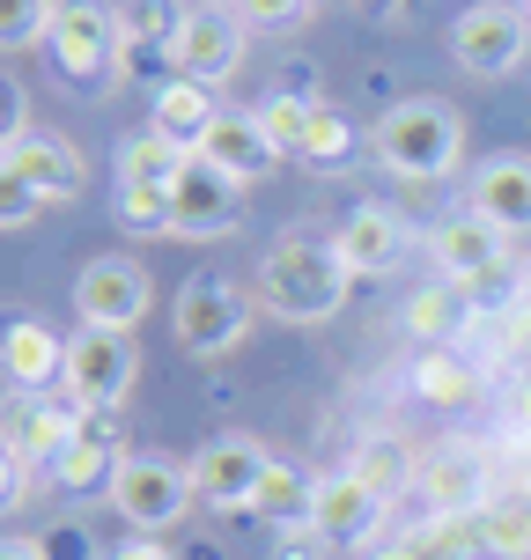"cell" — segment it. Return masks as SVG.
Returning <instances> with one entry per match:
<instances>
[{"label":"cell","instance_id":"obj_1","mask_svg":"<svg viewBox=\"0 0 531 560\" xmlns=\"http://www.w3.org/2000/svg\"><path fill=\"white\" fill-rule=\"evenodd\" d=\"M347 288H355V273L339 266L333 244L280 236L274 252L258 258V295H266V310L288 317V325H325V317H339V310H347Z\"/></svg>","mask_w":531,"mask_h":560},{"label":"cell","instance_id":"obj_2","mask_svg":"<svg viewBox=\"0 0 531 560\" xmlns=\"http://www.w3.org/2000/svg\"><path fill=\"white\" fill-rule=\"evenodd\" d=\"M369 148H377V163L392 170V177L436 185V177H450V170L465 163V126L436 96H406V104H392V112L377 118Z\"/></svg>","mask_w":531,"mask_h":560},{"label":"cell","instance_id":"obj_3","mask_svg":"<svg viewBox=\"0 0 531 560\" xmlns=\"http://www.w3.org/2000/svg\"><path fill=\"white\" fill-rule=\"evenodd\" d=\"M193 502H199L193 465H170V457H126V465L112 472V509L126 516V524H134L140 538L177 532Z\"/></svg>","mask_w":531,"mask_h":560},{"label":"cell","instance_id":"obj_4","mask_svg":"<svg viewBox=\"0 0 531 560\" xmlns=\"http://www.w3.org/2000/svg\"><path fill=\"white\" fill-rule=\"evenodd\" d=\"M450 52H458V67L473 82L517 74L524 52H531V8H517V0H480V8H465L458 30H450Z\"/></svg>","mask_w":531,"mask_h":560},{"label":"cell","instance_id":"obj_5","mask_svg":"<svg viewBox=\"0 0 531 560\" xmlns=\"http://www.w3.org/2000/svg\"><path fill=\"white\" fill-rule=\"evenodd\" d=\"M53 59L74 89H104L118 82V59H126V37H118V15H104L96 0H67L53 15Z\"/></svg>","mask_w":531,"mask_h":560},{"label":"cell","instance_id":"obj_6","mask_svg":"<svg viewBox=\"0 0 531 560\" xmlns=\"http://www.w3.org/2000/svg\"><path fill=\"white\" fill-rule=\"evenodd\" d=\"M140 376V354H134V332H104V325H82L67 339V398H82L96 413H118L126 392Z\"/></svg>","mask_w":531,"mask_h":560},{"label":"cell","instance_id":"obj_7","mask_svg":"<svg viewBox=\"0 0 531 560\" xmlns=\"http://www.w3.org/2000/svg\"><path fill=\"white\" fill-rule=\"evenodd\" d=\"M82 398H53V392H8L0 398V443L23 457L30 472H53L59 450L74 443V428H82Z\"/></svg>","mask_w":531,"mask_h":560},{"label":"cell","instance_id":"obj_8","mask_svg":"<svg viewBox=\"0 0 531 560\" xmlns=\"http://www.w3.org/2000/svg\"><path fill=\"white\" fill-rule=\"evenodd\" d=\"M244 332H252V310L222 273H193L177 288V347L185 354H229Z\"/></svg>","mask_w":531,"mask_h":560},{"label":"cell","instance_id":"obj_9","mask_svg":"<svg viewBox=\"0 0 531 560\" xmlns=\"http://www.w3.org/2000/svg\"><path fill=\"white\" fill-rule=\"evenodd\" d=\"M148 295L155 288L140 258H89L74 273V310H82V325H104V332H134L148 317Z\"/></svg>","mask_w":531,"mask_h":560},{"label":"cell","instance_id":"obj_10","mask_svg":"<svg viewBox=\"0 0 531 560\" xmlns=\"http://www.w3.org/2000/svg\"><path fill=\"white\" fill-rule=\"evenodd\" d=\"M236 192H244L236 177H222L207 155H193L185 177L170 185V236H193V244L229 236V229H236Z\"/></svg>","mask_w":531,"mask_h":560},{"label":"cell","instance_id":"obj_11","mask_svg":"<svg viewBox=\"0 0 531 560\" xmlns=\"http://www.w3.org/2000/svg\"><path fill=\"white\" fill-rule=\"evenodd\" d=\"M384 509H392L384 487H369L362 472H333V479H318L310 532L325 538V546H369V538L384 532Z\"/></svg>","mask_w":531,"mask_h":560},{"label":"cell","instance_id":"obj_12","mask_svg":"<svg viewBox=\"0 0 531 560\" xmlns=\"http://www.w3.org/2000/svg\"><path fill=\"white\" fill-rule=\"evenodd\" d=\"M244 37H252V30L236 23L229 8H193L185 30L170 37V59H177V74H185V82L215 89V82H229V74L244 67Z\"/></svg>","mask_w":531,"mask_h":560},{"label":"cell","instance_id":"obj_13","mask_svg":"<svg viewBox=\"0 0 531 560\" xmlns=\"http://www.w3.org/2000/svg\"><path fill=\"white\" fill-rule=\"evenodd\" d=\"M266 465H274V457H266L258 435H215V443L193 457V487H199V502H215V509H252Z\"/></svg>","mask_w":531,"mask_h":560},{"label":"cell","instance_id":"obj_14","mask_svg":"<svg viewBox=\"0 0 531 560\" xmlns=\"http://www.w3.org/2000/svg\"><path fill=\"white\" fill-rule=\"evenodd\" d=\"M8 163L23 170L30 185H37V199L45 207H67V199H82L89 192V163H82V148L67 133H45V126H30V133H15L8 148H0Z\"/></svg>","mask_w":531,"mask_h":560},{"label":"cell","instance_id":"obj_15","mask_svg":"<svg viewBox=\"0 0 531 560\" xmlns=\"http://www.w3.org/2000/svg\"><path fill=\"white\" fill-rule=\"evenodd\" d=\"M428 252H436V266H443V280H458V288H473V280L503 273L509 266V236L495 222H480L473 207L465 214H450V222H436V236H428Z\"/></svg>","mask_w":531,"mask_h":560},{"label":"cell","instance_id":"obj_16","mask_svg":"<svg viewBox=\"0 0 531 560\" xmlns=\"http://www.w3.org/2000/svg\"><path fill=\"white\" fill-rule=\"evenodd\" d=\"M333 252H339V266L355 280H377V273H399V258H406V222H399L392 207H355L347 222L333 229Z\"/></svg>","mask_w":531,"mask_h":560},{"label":"cell","instance_id":"obj_17","mask_svg":"<svg viewBox=\"0 0 531 560\" xmlns=\"http://www.w3.org/2000/svg\"><path fill=\"white\" fill-rule=\"evenodd\" d=\"M199 155L222 170V177H236V185H258V177L280 170V148H274V133L258 126V112H222L215 133L199 140Z\"/></svg>","mask_w":531,"mask_h":560},{"label":"cell","instance_id":"obj_18","mask_svg":"<svg viewBox=\"0 0 531 560\" xmlns=\"http://www.w3.org/2000/svg\"><path fill=\"white\" fill-rule=\"evenodd\" d=\"M473 214L503 236H531V155H487L473 170Z\"/></svg>","mask_w":531,"mask_h":560},{"label":"cell","instance_id":"obj_19","mask_svg":"<svg viewBox=\"0 0 531 560\" xmlns=\"http://www.w3.org/2000/svg\"><path fill=\"white\" fill-rule=\"evenodd\" d=\"M118 465H126V435H118V413H96V406H89L82 428H74V443L59 450L53 479H59V487H74V494H89V487H112Z\"/></svg>","mask_w":531,"mask_h":560},{"label":"cell","instance_id":"obj_20","mask_svg":"<svg viewBox=\"0 0 531 560\" xmlns=\"http://www.w3.org/2000/svg\"><path fill=\"white\" fill-rule=\"evenodd\" d=\"M0 369L15 376V392H53L67 384V339H53L37 317H15L0 332Z\"/></svg>","mask_w":531,"mask_h":560},{"label":"cell","instance_id":"obj_21","mask_svg":"<svg viewBox=\"0 0 531 560\" xmlns=\"http://www.w3.org/2000/svg\"><path fill=\"white\" fill-rule=\"evenodd\" d=\"M215 118H222L215 89L177 74V82L155 89V118H148V133H163V140H177V148H193V155H199V140L215 133Z\"/></svg>","mask_w":531,"mask_h":560},{"label":"cell","instance_id":"obj_22","mask_svg":"<svg viewBox=\"0 0 531 560\" xmlns=\"http://www.w3.org/2000/svg\"><path fill=\"white\" fill-rule=\"evenodd\" d=\"M420 494L436 502V516L487 509V502H495V487H487V457H473V450H443V457L420 472Z\"/></svg>","mask_w":531,"mask_h":560},{"label":"cell","instance_id":"obj_23","mask_svg":"<svg viewBox=\"0 0 531 560\" xmlns=\"http://www.w3.org/2000/svg\"><path fill=\"white\" fill-rule=\"evenodd\" d=\"M185 163H193V148H177V140H163V133H134L118 148V185H126V192H170V185L185 177Z\"/></svg>","mask_w":531,"mask_h":560},{"label":"cell","instance_id":"obj_24","mask_svg":"<svg viewBox=\"0 0 531 560\" xmlns=\"http://www.w3.org/2000/svg\"><path fill=\"white\" fill-rule=\"evenodd\" d=\"M465 325H473V303H465L458 280H436V288H414V295H406V332H414L420 347H443V339H458Z\"/></svg>","mask_w":531,"mask_h":560},{"label":"cell","instance_id":"obj_25","mask_svg":"<svg viewBox=\"0 0 531 560\" xmlns=\"http://www.w3.org/2000/svg\"><path fill=\"white\" fill-rule=\"evenodd\" d=\"M310 502H318V479H303L296 465H266V479H258V494H252V516H266V524H310Z\"/></svg>","mask_w":531,"mask_h":560},{"label":"cell","instance_id":"obj_26","mask_svg":"<svg viewBox=\"0 0 531 560\" xmlns=\"http://www.w3.org/2000/svg\"><path fill=\"white\" fill-rule=\"evenodd\" d=\"M414 392L428 398V406H465L480 384H473V362H465V354H450V347H428V354L414 362Z\"/></svg>","mask_w":531,"mask_h":560},{"label":"cell","instance_id":"obj_27","mask_svg":"<svg viewBox=\"0 0 531 560\" xmlns=\"http://www.w3.org/2000/svg\"><path fill=\"white\" fill-rule=\"evenodd\" d=\"M480 538L495 560H531V502H487L480 509Z\"/></svg>","mask_w":531,"mask_h":560},{"label":"cell","instance_id":"obj_28","mask_svg":"<svg viewBox=\"0 0 531 560\" xmlns=\"http://www.w3.org/2000/svg\"><path fill=\"white\" fill-rule=\"evenodd\" d=\"M118 37L126 45H170L177 30H185V15H177V0H118Z\"/></svg>","mask_w":531,"mask_h":560},{"label":"cell","instance_id":"obj_29","mask_svg":"<svg viewBox=\"0 0 531 560\" xmlns=\"http://www.w3.org/2000/svg\"><path fill=\"white\" fill-rule=\"evenodd\" d=\"M53 0H0V52H30L53 45Z\"/></svg>","mask_w":531,"mask_h":560},{"label":"cell","instance_id":"obj_30","mask_svg":"<svg viewBox=\"0 0 531 560\" xmlns=\"http://www.w3.org/2000/svg\"><path fill=\"white\" fill-rule=\"evenodd\" d=\"M303 163L325 170V177H333V170H347V163H355V126L318 104V118H310V140H303Z\"/></svg>","mask_w":531,"mask_h":560},{"label":"cell","instance_id":"obj_31","mask_svg":"<svg viewBox=\"0 0 531 560\" xmlns=\"http://www.w3.org/2000/svg\"><path fill=\"white\" fill-rule=\"evenodd\" d=\"M310 118H318V104H296V96H280V89L266 96V104H258V126L274 133V148H280V155H303Z\"/></svg>","mask_w":531,"mask_h":560},{"label":"cell","instance_id":"obj_32","mask_svg":"<svg viewBox=\"0 0 531 560\" xmlns=\"http://www.w3.org/2000/svg\"><path fill=\"white\" fill-rule=\"evenodd\" d=\"M45 214V199H37V185H30L23 170L0 155V229H23V222H37Z\"/></svg>","mask_w":531,"mask_h":560},{"label":"cell","instance_id":"obj_33","mask_svg":"<svg viewBox=\"0 0 531 560\" xmlns=\"http://www.w3.org/2000/svg\"><path fill=\"white\" fill-rule=\"evenodd\" d=\"M118 222L134 236H170V192H126L118 185Z\"/></svg>","mask_w":531,"mask_h":560},{"label":"cell","instance_id":"obj_34","mask_svg":"<svg viewBox=\"0 0 531 560\" xmlns=\"http://www.w3.org/2000/svg\"><path fill=\"white\" fill-rule=\"evenodd\" d=\"M229 15L244 30H296L310 23V0H229Z\"/></svg>","mask_w":531,"mask_h":560},{"label":"cell","instance_id":"obj_35","mask_svg":"<svg viewBox=\"0 0 531 560\" xmlns=\"http://www.w3.org/2000/svg\"><path fill=\"white\" fill-rule=\"evenodd\" d=\"M37 546H45V560H104L89 524H53V532H37Z\"/></svg>","mask_w":531,"mask_h":560},{"label":"cell","instance_id":"obj_36","mask_svg":"<svg viewBox=\"0 0 531 560\" xmlns=\"http://www.w3.org/2000/svg\"><path fill=\"white\" fill-rule=\"evenodd\" d=\"M23 494H30V465L0 443V516H8V509H23Z\"/></svg>","mask_w":531,"mask_h":560},{"label":"cell","instance_id":"obj_37","mask_svg":"<svg viewBox=\"0 0 531 560\" xmlns=\"http://www.w3.org/2000/svg\"><path fill=\"white\" fill-rule=\"evenodd\" d=\"M15 133H30V104H23V82L0 74V148H8Z\"/></svg>","mask_w":531,"mask_h":560},{"label":"cell","instance_id":"obj_38","mask_svg":"<svg viewBox=\"0 0 531 560\" xmlns=\"http://www.w3.org/2000/svg\"><path fill=\"white\" fill-rule=\"evenodd\" d=\"M280 96H296V104H318V67H310V59H288V67H280Z\"/></svg>","mask_w":531,"mask_h":560},{"label":"cell","instance_id":"obj_39","mask_svg":"<svg viewBox=\"0 0 531 560\" xmlns=\"http://www.w3.org/2000/svg\"><path fill=\"white\" fill-rule=\"evenodd\" d=\"M347 472H362L369 487H384V494H392V479H399V457H392V450H369L362 465H347Z\"/></svg>","mask_w":531,"mask_h":560},{"label":"cell","instance_id":"obj_40","mask_svg":"<svg viewBox=\"0 0 531 560\" xmlns=\"http://www.w3.org/2000/svg\"><path fill=\"white\" fill-rule=\"evenodd\" d=\"M503 347L531 362V310H509V317H503Z\"/></svg>","mask_w":531,"mask_h":560},{"label":"cell","instance_id":"obj_41","mask_svg":"<svg viewBox=\"0 0 531 560\" xmlns=\"http://www.w3.org/2000/svg\"><path fill=\"white\" fill-rule=\"evenodd\" d=\"M104 560H177V553H163L155 538H126V546H112Z\"/></svg>","mask_w":531,"mask_h":560},{"label":"cell","instance_id":"obj_42","mask_svg":"<svg viewBox=\"0 0 531 560\" xmlns=\"http://www.w3.org/2000/svg\"><path fill=\"white\" fill-rule=\"evenodd\" d=\"M509 413H517V420H524V428H531V369H524V376H517V384H509Z\"/></svg>","mask_w":531,"mask_h":560},{"label":"cell","instance_id":"obj_43","mask_svg":"<svg viewBox=\"0 0 531 560\" xmlns=\"http://www.w3.org/2000/svg\"><path fill=\"white\" fill-rule=\"evenodd\" d=\"M0 560H45L37 538H0Z\"/></svg>","mask_w":531,"mask_h":560},{"label":"cell","instance_id":"obj_44","mask_svg":"<svg viewBox=\"0 0 531 560\" xmlns=\"http://www.w3.org/2000/svg\"><path fill=\"white\" fill-rule=\"evenodd\" d=\"M369 560H420V553H414V546H406V538H392L384 553H369Z\"/></svg>","mask_w":531,"mask_h":560},{"label":"cell","instance_id":"obj_45","mask_svg":"<svg viewBox=\"0 0 531 560\" xmlns=\"http://www.w3.org/2000/svg\"><path fill=\"white\" fill-rule=\"evenodd\" d=\"M517 310H531V258H524V280H517Z\"/></svg>","mask_w":531,"mask_h":560},{"label":"cell","instance_id":"obj_46","mask_svg":"<svg viewBox=\"0 0 531 560\" xmlns=\"http://www.w3.org/2000/svg\"><path fill=\"white\" fill-rule=\"evenodd\" d=\"M193 560H215V546H193Z\"/></svg>","mask_w":531,"mask_h":560},{"label":"cell","instance_id":"obj_47","mask_svg":"<svg viewBox=\"0 0 531 560\" xmlns=\"http://www.w3.org/2000/svg\"><path fill=\"white\" fill-rule=\"evenodd\" d=\"M215 8H229V0H215Z\"/></svg>","mask_w":531,"mask_h":560},{"label":"cell","instance_id":"obj_48","mask_svg":"<svg viewBox=\"0 0 531 560\" xmlns=\"http://www.w3.org/2000/svg\"><path fill=\"white\" fill-rule=\"evenodd\" d=\"M524 8H531V0H524Z\"/></svg>","mask_w":531,"mask_h":560}]
</instances>
